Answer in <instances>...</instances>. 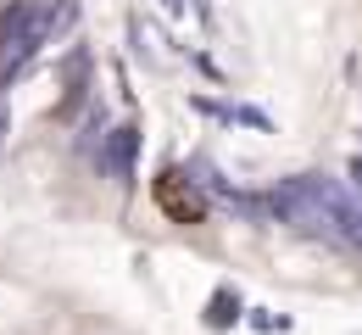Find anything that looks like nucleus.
<instances>
[{
  "label": "nucleus",
  "instance_id": "3",
  "mask_svg": "<svg viewBox=\"0 0 362 335\" xmlns=\"http://www.w3.org/2000/svg\"><path fill=\"white\" fill-rule=\"evenodd\" d=\"M156 207H162V218L168 224H206V195H201V185L189 179V174H179V168H168L162 179H156Z\"/></svg>",
  "mask_w": 362,
  "mask_h": 335
},
{
  "label": "nucleus",
  "instance_id": "4",
  "mask_svg": "<svg viewBox=\"0 0 362 335\" xmlns=\"http://www.w3.org/2000/svg\"><path fill=\"white\" fill-rule=\"evenodd\" d=\"M84 79H90V56H84V50H73V62H67V96H62V106H56L62 118H67V112H78V101H84Z\"/></svg>",
  "mask_w": 362,
  "mask_h": 335
},
{
  "label": "nucleus",
  "instance_id": "2",
  "mask_svg": "<svg viewBox=\"0 0 362 335\" xmlns=\"http://www.w3.org/2000/svg\"><path fill=\"white\" fill-rule=\"evenodd\" d=\"M62 23H73V0H11L0 11V79L23 73Z\"/></svg>",
  "mask_w": 362,
  "mask_h": 335
},
{
  "label": "nucleus",
  "instance_id": "6",
  "mask_svg": "<svg viewBox=\"0 0 362 335\" xmlns=\"http://www.w3.org/2000/svg\"><path fill=\"white\" fill-rule=\"evenodd\" d=\"M357 179H362V162H357Z\"/></svg>",
  "mask_w": 362,
  "mask_h": 335
},
{
  "label": "nucleus",
  "instance_id": "5",
  "mask_svg": "<svg viewBox=\"0 0 362 335\" xmlns=\"http://www.w3.org/2000/svg\"><path fill=\"white\" fill-rule=\"evenodd\" d=\"M129 168H134V129L123 123V129L112 135V174H117V179H129Z\"/></svg>",
  "mask_w": 362,
  "mask_h": 335
},
{
  "label": "nucleus",
  "instance_id": "1",
  "mask_svg": "<svg viewBox=\"0 0 362 335\" xmlns=\"http://www.w3.org/2000/svg\"><path fill=\"white\" fill-rule=\"evenodd\" d=\"M273 212L290 229H301V235H323V240H340V246L362 251V195H351L334 179L301 174V179L279 185L273 191Z\"/></svg>",
  "mask_w": 362,
  "mask_h": 335
}]
</instances>
